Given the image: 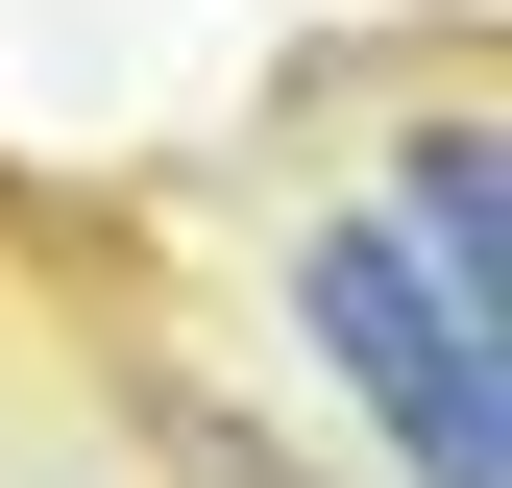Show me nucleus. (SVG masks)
<instances>
[{"mask_svg":"<svg viewBox=\"0 0 512 488\" xmlns=\"http://www.w3.org/2000/svg\"><path fill=\"white\" fill-rule=\"evenodd\" d=\"M293 318H317V366H342V415L391 440V488H512V342L488 318H439L415 293V244L391 220H293Z\"/></svg>","mask_w":512,"mask_h":488,"instance_id":"obj_1","label":"nucleus"},{"mask_svg":"<svg viewBox=\"0 0 512 488\" xmlns=\"http://www.w3.org/2000/svg\"><path fill=\"white\" fill-rule=\"evenodd\" d=\"M366 220L415 244V293H439V318H488V342H512V147H488L464 98L415 122V171H391V196H366Z\"/></svg>","mask_w":512,"mask_h":488,"instance_id":"obj_2","label":"nucleus"}]
</instances>
